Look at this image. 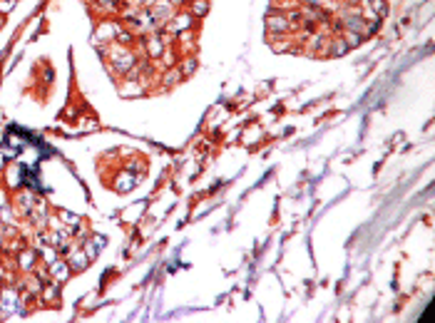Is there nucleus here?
<instances>
[{"label": "nucleus", "instance_id": "9b49d317", "mask_svg": "<svg viewBox=\"0 0 435 323\" xmlns=\"http://www.w3.org/2000/svg\"><path fill=\"white\" fill-rule=\"evenodd\" d=\"M32 266H35V251H25V254H20V269L30 271Z\"/></svg>", "mask_w": 435, "mask_h": 323}, {"label": "nucleus", "instance_id": "f257e3e1", "mask_svg": "<svg viewBox=\"0 0 435 323\" xmlns=\"http://www.w3.org/2000/svg\"><path fill=\"white\" fill-rule=\"evenodd\" d=\"M70 273H72V269H70V264H67L65 259H55V261L50 264V278L55 281V284H62V281H67Z\"/></svg>", "mask_w": 435, "mask_h": 323}, {"label": "nucleus", "instance_id": "aec40b11", "mask_svg": "<svg viewBox=\"0 0 435 323\" xmlns=\"http://www.w3.org/2000/svg\"><path fill=\"white\" fill-rule=\"evenodd\" d=\"M169 3H172V5H179V3H182V0H169Z\"/></svg>", "mask_w": 435, "mask_h": 323}, {"label": "nucleus", "instance_id": "ddd939ff", "mask_svg": "<svg viewBox=\"0 0 435 323\" xmlns=\"http://www.w3.org/2000/svg\"><path fill=\"white\" fill-rule=\"evenodd\" d=\"M194 70H196V60H194V57H187L184 65H182V75H191Z\"/></svg>", "mask_w": 435, "mask_h": 323}, {"label": "nucleus", "instance_id": "39448f33", "mask_svg": "<svg viewBox=\"0 0 435 323\" xmlns=\"http://www.w3.org/2000/svg\"><path fill=\"white\" fill-rule=\"evenodd\" d=\"M120 23H105L100 30H97V37L102 40V43H112V40H117V35H120Z\"/></svg>", "mask_w": 435, "mask_h": 323}, {"label": "nucleus", "instance_id": "9d476101", "mask_svg": "<svg viewBox=\"0 0 435 323\" xmlns=\"http://www.w3.org/2000/svg\"><path fill=\"white\" fill-rule=\"evenodd\" d=\"M343 40H346V45H348V48H355V45H361L363 35H361V32H351V30H346Z\"/></svg>", "mask_w": 435, "mask_h": 323}, {"label": "nucleus", "instance_id": "4468645a", "mask_svg": "<svg viewBox=\"0 0 435 323\" xmlns=\"http://www.w3.org/2000/svg\"><path fill=\"white\" fill-rule=\"evenodd\" d=\"M371 5H373V10L378 13V18H383L385 10H388V8H385V0H371Z\"/></svg>", "mask_w": 435, "mask_h": 323}, {"label": "nucleus", "instance_id": "6ab92c4d", "mask_svg": "<svg viewBox=\"0 0 435 323\" xmlns=\"http://www.w3.org/2000/svg\"><path fill=\"white\" fill-rule=\"evenodd\" d=\"M308 5H313V8H319V5H324V0H308Z\"/></svg>", "mask_w": 435, "mask_h": 323}, {"label": "nucleus", "instance_id": "20e7f679", "mask_svg": "<svg viewBox=\"0 0 435 323\" xmlns=\"http://www.w3.org/2000/svg\"><path fill=\"white\" fill-rule=\"evenodd\" d=\"M191 23H194V20H191V15H172V18H169V23H167V30L177 35V32L189 30V27H191Z\"/></svg>", "mask_w": 435, "mask_h": 323}, {"label": "nucleus", "instance_id": "f8f14e48", "mask_svg": "<svg viewBox=\"0 0 435 323\" xmlns=\"http://www.w3.org/2000/svg\"><path fill=\"white\" fill-rule=\"evenodd\" d=\"M182 77H184V75H182V70H177V67H174V70H169V72H167L164 82H167V85H174L177 80H182Z\"/></svg>", "mask_w": 435, "mask_h": 323}, {"label": "nucleus", "instance_id": "6e6552de", "mask_svg": "<svg viewBox=\"0 0 435 323\" xmlns=\"http://www.w3.org/2000/svg\"><path fill=\"white\" fill-rule=\"evenodd\" d=\"M343 27H346V30H351V32H361V35H363L366 23H363V18H361V15H351V18H346Z\"/></svg>", "mask_w": 435, "mask_h": 323}, {"label": "nucleus", "instance_id": "7ed1b4c3", "mask_svg": "<svg viewBox=\"0 0 435 323\" xmlns=\"http://www.w3.org/2000/svg\"><path fill=\"white\" fill-rule=\"evenodd\" d=\"M144 48H147V55H149L152 60H160L162 53H164V40L157 37V35H152V37L144 40Z\"/></svg>", "mask_w": 435, "mask_h": 323}, {"label": "nucleus", "instance_id": "423d86ee", "mask_svg": "<svg viewBox=\"0 0 435 323\" xmlns=\"http://www.w3.org/2000/svg\"><path fill=\"white\" fill-rule=\"evenodd\" d=\"M67 264H70V269H72V271H85V269H87V264H90V259H87V254H85V251H75V254L67 259Z\"/></svg>", "mask_w": 435, "mask_h": 323}, {"label": "nucleus", "instance_id": "a211bd4d", "mask_svg": "<svg viewBox=\"0 0 435 323\" xmlns=\"http://www.w3.org/2000/svg\"><path fill=\"white\" fill-rule=\"evenodd\" d=\"M62 216H65V221H67V224H77V221H80V219L72 216V214H62Z\"/></svg>", "mask_w": 435, "mask_h": 323}, {"label": "nucleus", "instance_id": "2eb2a0df", "mask_svg": "<svg viewBox=\"0 0 435 323\" xmlns=\"http://www.w3.org/2000/svg\"><path fill=\"white\" fill-rule=\"evenodd\" d=\"M191 10H194V15H204V13L209 10V5H207V0H196V3H194V8H191Z\"/></svg>", "mask_w": 435, "mask_h": 323}, {"label": "nucleus", "instance_id": "dca6fc26", "mask_svg": "<svg viewBox=\"0 0 435 323\" xmlns=\"http://www.w3.org/2000/svg\"><path fill=\"white\" fill-rule=\"evenodd\" d=\"M13 8H15V0H0V15L13 10Z\"/></svg>", "mask_w": 435, "mask_h": 323}, {"label": "nucleus", "instance_id": "f03ea898", "mask_svg": "<svg viewBox=\"0 0 435 323\" xmlns=\"http://www.w3.org/2000/svg\"><path fill=\"white\" fill-rule=\"evenodd\" d=\"M266 30H269V35H284V32H289V20H286V15H269L266 18Z\"/></svg>", "mask_w": 435, "mask_h": 323}, {"label": "nucleus", "instance_id": "0eeeda50", "mask_svg": "<svg viewBox=\"0 0 435 323\" xmlns=\"http://www.w3.org/2000/svg\"><path fill=\"white\" fill-rule=\"evenodd\" d=\"M102 246H105V239H102V236H92V239L87 241V244H85V249H82V251L87 254V259H90V261H95V259H97V251H100Z\"/></svg>", "mask_w": 435, "mask_h": 323}, {"label": "nucleus", "instance_id": "f3484780", "mask_svg": "<svg viewBox=\"0 0 435 323\" xmlns=\"http://www.w3.org/2000/svg\"><path fill=\"white\" fill-rule=\"evenodd\" d=\"M132 92H142V87L132 85V80H127V85L122 87V95H132Z\"/></svg>", "mask_w": 435, "mask_h": 323}, {"label": "nucleus", "instance_id": "1a4fd4ad", "mask_svg": "<svg viewBox=\"0 0 435 323\" xmlns=\"http://www.w3.org/2000/svg\"><path fill=\"white\" fill-rule=\"evenodd\" d=\"M328 48H326V55H331V57H336V55H343V53H348V45H346V40L343 37H338V40H328Z\"/></svg>", "mask_w": 435, "mask_h": 323}]
</instances>
